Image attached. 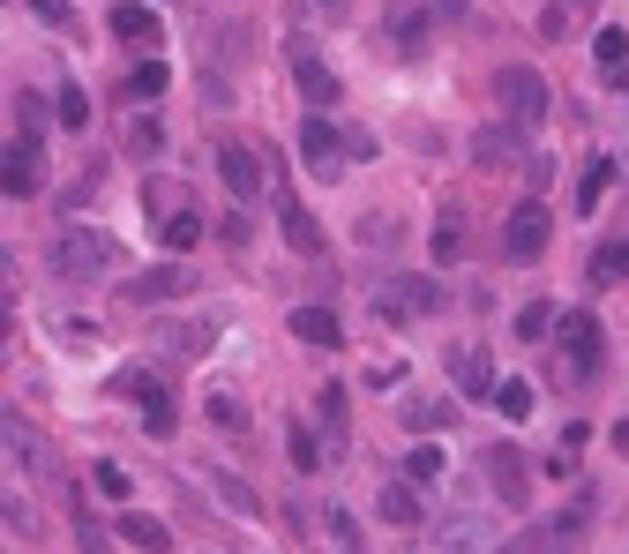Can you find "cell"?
I'll list each match as a JSON object with an SVG mask.
<instances>
[{
    "mask_svg": "<svg viewBox=\"0 0 629 554\" xmlns=\"http://www.w3.org/2000/svg\"><path fill=\"white\" fill-rule=\"evenodd\" d=\"M547 240H554V211H547L540 195H525V203L503 217V256L509 262H540Z\"/></svg>",
    "mask_w": 629,
    "mask_h": 554,
    "instance_id": "obj_1",
    "label": "cell"
},
{
    "mask_svg": "<svg viewBox=\"0 0 629 554\" xmlns=\"http://www.w3.org/2000/svg\"><path fill=\"white\" fill-rule=\"evenodd\" d=\"M419 315H442V285L435 278H390V285H375V323H419Z\"/></svg>",
    "mask_w": 629,
    "mask_h": 554,
    "instance_id": "obj_2",
    "label": "cell"
},
{
    "mask_svg": "<svg viewBox=\"0 0 629 554\" xmlns=\"http://www.w3.org/2000/svg\"><path fill=\"white\" fill-rule=\"evenodd\" d=\"M113 256H121V248H113L105 233H90V225H68V233L53 240V270H60V278H98V270H113Z\"/></svg>",
    "mask_w": 629,
    "mask_h": 554,
    "instance_id": "obj_3",
    "label": "cell"
},
{
    "mask_svg": "<svg viewBox=\"0 0 629 554\" xmlns=\"http://www.w3.org/2000/svg\"><path fill=\"white\" fill-rule=\"evenodd\" d=\"M495 98H503V113L517 128H540L547 121V76L540 68H503V76H495Z\"/></svg>",
    "mask_w": 629,
    "mask_h": 554,
    "instance_id": "obj_4",
    "label": "cell"
},
{
    "mask_svg": "<svg viewBox=\"0 0 629 554\" xmlns=\"http://www.w3.org/2000/svg\"><path fill=\"white\" fill-rule=\"evenodd\" d=\"M554 338H562V375H599V323L585 307H570L554 323Z\"/></svg>",
    "mask_w": 629,
    "mask_h": 554,
    "instance_id": "obj_5",
    "label": "cell"
},
{
    "mask_svg": "<svg viewBox=\"0 0 629 554\" xmlns=\"http://www.w3.org/2000/svg\"><path fill=\"white\" fill-rule=\"evenodd\" d=\"M413 554H495V524H487V517H450V524H435Z\"/></svg>",
    "mask_w": 629,
    "mask_h": 554,
    "instance_id": "obj_6",
    "label": "cell"
},
{
    "mask_svg": "<svg viewBox=\"0 0 629 554\" xmlns=\"http://www.w3.org/2000/svg\"><path fill=\"white\" fill-rule=\"evenodd\" d=\"M480 472H487V487L503 495L509 510H525V495H532V472H525V450H509V442H495V450H480Z\"/></svg>",
    "mask_w": 629,
    "mask_h": 554,
    "instance_id": "obj_7",
    "label": "cell"
},
{
    "mask_svg": "<svg viewBox=\"0 0 629 554\" xmlns=\"http://www.w3.org/2000/svg\"><path fill=\"white\" fill-rule=\"evenodd\" d=\"M345 150H352V135H337V128H330V113H307V128H300V166L330 180V172L345 166Z\"/></svg>",
    "mask_w": 629,
    "mask_h": 554,
    "instance_id": "obj_8",
    "label": "cell"
},
{
    "mask_svg": "<svg viewBox=\"0 0 629 554\" xmlns=\"http://www.w3.org/2000/svg\"><path fill=\"white\" fill-rule=\"evenodd\" d=\"M45 188V143L38 135H15L8 143V203H31Z\"/></svg>",
    "mask_w": 629,
    "mask_h": 554,
    "instance_id": "obj_9",
    "label": "cell"
},
{
    "mask_svg": "<svg viewBox=\"0 0 629 554\" xmlns=\"http://www.w3.org/2000/svg\"><path fill=\"white\" fill-rule=\"evenodd\" d=\"M270 180H278V225H285V248H293V256H315V248H323V225H315V211H307L293 188H285V172H270Z\"/></svg>",
    "mask_w": 629,
    "mask_h": 554,
    "instance_id": "obj_10",
    "label": "cell"
},
{
    "mask_svg": "<svg viewBox=\"0 0 629 554\" xmlns=\"http://www.w3.org/2000/svg\"><path fill=\"white\" fill-rule=\"evenodd\" d=\"M188 293H195V270H188L180 256L158 262L150 278H135V285H127V299H135V307H158V299H188Z\"/></svg>",
    "mask_w": 629,
    "mask_h": 554,
    "instance_id": "obj_11",
    "label": "cell"
},
{
    "mask_svg": "<svg viewBox=\"0 0 629 554\" xmlns=\"http://www.w3.org/2000/svg\"><path fill=\"white\" fill-rule=\"evenodd\" d=\"M217 180H225L240 203H255V195H262V150H248V143H225V150H217Z\"/></svg>",
    "mask_w": 629,
    "mask_h": 554,
    "instance_id": "obj_12",
    "label": "cell"
},
{
    "mask_svg": "<svg viewBox=\"0 0 629 554\" xmlns=\"http://www.w3.org/2000/svg\"><path fill=\"white\" fill-rule=\"evenodd\" d=\"M375 510L390 517V524H397V532H419V524H427V510H419V479H382Z\"/></svg>",
    "mask_w": 629,
    "mask_h": 554,
    "instance_id": "obj_13",
    "label": "cell"
},
{
    "mask_svg": "<svg viewBox=\"0 0 629 554\" xmlns=\"http://www.w3.org/2000/svg\"><path fill=\"white\" fill-rule=\"evenodd\" d=\"M210 495H217V502H225V510L240 517V524H262V495H255V487H248V479H240V472L210 465Z\"/></svg>",
    "mask_w": 629,
    "mask_h": 554,
    "instance_id": "obj_14",
    "label": "cell"
},
{
    "mask_svg": "<svg viewBox=\"0 0 629 554\" xmlns=\"http://www.w3.org/2000/svg\"><path fill=\"white\" fill-rule=\"evenodd\" d=\"M472 158L480 166H525V128L509 121V128H480L472 135Z\"/></svg>",
    "mask_w": 629,
    "mask_h": 554,
    "instance_id": "obj_15",
    "label": "cell"
},
{
    "mask_svg": "<svg viewBox=\"0 0 629 554\" xmlns=\"http://www.w3.org/2000/svg\"><path fill=\"white\" fill-rule=\"evenodd\" d=\"M285 330H293L300 344H315V352H323V344H330V352L345 344V330H337L330 307H293V315H285Z\"/></svg>",
    "mask_w": 629,
    "mask_h": 554,
    "instance_id": "obj_16",
    "label": "cell"
},
{
    "mask_svg": "<svg viewBox=\"0 0 629 554\" xmlns=\"http://www.w3.org/2000/svg\"><path fill=\"white\" fill-rule=\"evenodd\" d=\"M293 76H300V90H307V105L323 113V105H337V76L307 53V45H293Z\"/></svg>",
    "mask_w": 629,
    "mask_h": 554,
    "instance_id": "obj_17",
    "label": "cell"
},
{
    "mask_svg": "<svg viewBox=\"0 0 629 554\" xmlns=\"http://www.w3.org/2000/svg\"><path fill=\"white\" fill-rule=\"evenodd\" d=\"M458 397H495V360H487V344H464L458 352Z\"/></svg>",
    "mask_w": 629,
    "mask_h": 554,
    "instance_id": "obj_18",
    "label": "cell"
},
{
    "mask_svg": "<svg viewBox=\"0 0 629 554\" xmlns=\"http://www.w3.org/2000/svg\"><path fill=\"white\" fill-rule=\"evenodd\" d=\"M113 38H127V45H158V38H166V31H158V15H150V0L113 8Z\"/></svg>",
    "mask_w": 629,
    "mask_h": 554,
    "instance_id": "obj_19",
    "label": "cell"
},
{
    "mask_svg": "<svg viewBox=\"0 0 629 554\" xmlns=\"http://www.w3.org/2000/svg\"><path fill=\"white\" fill-rule=\"evenodd\" d=\"M113 532H121L127 547H143V554H166V547H172V532H166V524H158V517H135V510L113 517Z\"/></svg>",
    "mask_w": 629,
    "mask_h": 554,
    "instance_id": "obj_20",
    "label": "cell"
},
{
    "mask_svg": "<svg viewBox=\"0 0 629 554\" xmlns=\"http://www.w3.org/2000/svg\"><path fill=\"white\" fill-rule=\"evenodd\" d=\"M458 420V397H405V427L413 434H435V427Z\"/></svg>",
    "mask_w": 629,
    "mask_h": 554,
    "instance_id": "obj_21",
    "label": "cell"
},
{
    "mask_svg": "<svg viewBox=\"0 0 629 554\" xmlns=\"http://www.w3.org/2000/svg\"><path fill=\"white\" fill-rule=\"evenodd\" d=\"M113 397H135V405H166V375H150V368H127V375H113Z\"/></svg>",
    "mask_w": 629,
    "mask_h": 554,
    "instance_id": "obj_22",
    "label": "cell"
},
{
    "mask_svg": "<svg viewBox=\"0 0 629 554\" xmlns=\"http://www.w3.org/2000/svg\"><path fill=\"white\" fill-rule=\"evenodd\" d=\"M592 53H599V76H607V83H622L629 76V31H599Z\"/></svg>",
    "mask_w": 629,
    "mask_h": 554,
    "instance_id": "obj_23",
    "label": "cell"
},
{
    "mask_svg": "<svg viewBox=\"0 0 629 554\" xmlns=\"http://www.w3.org/2000/svg\"><path fill=\"white\" fill-rule=\"evenodd\" d=\"M158 240H166L172 256H188V248L203 240V217H195V211H172V217H158Z\"/></svg>",
    "mask_w": 629,
    "mask_h": 554,
    "instance_id": "obj_24",
    "label": "cell"
},
{
    "mask_svg": "<svg viewBox=\"0 0 629 554\" xmlns=\"http://www.w3.org/2000/svg\"><path fill=\"white\" fill-rule=\"evenodd\" d=\"M554 323H562V315H554L547 299H525V307H517V338H525V344H547V330H554Z\"/></svg>",
    "mask_w": 629,
    "mask_h": 554,
    "instance_id": "obj_25",
    "label": "cell"
},
{
    "mask_svg": "<svg viewBox=\"0 0 629 554\" xmlns=\"http://www.w3.org/2000/svg\"><path fill=\"white\" fill-rule=\"evenodd\" d=\"M127 150H135V158H158V150H166V128H158V113H135V121H127Z\"/></svg>",
    "mask_w": 629,
    "mask_h": 554,
    "instance_id": "obj_26",
    "label": "cell"
},
{
    "mask_svg": "<svg viewBox=\"0 0 629 554\" xmlns=\"http://www.w3.org/2000/svg\"><path fill=\"white\" fill-rule=\"evenodd\" d=\"M166 83H172V68H166V60H158V53H150V60H143V68L127 76V98L143 105V98H158V90H166Z\"/></svg>",
    "mask_w": 629,
    "mask_h": 554,
    "instance_id": "obj_27",
    "label": "cell"
},
{
    "mask_svg": "<svg viewBox=\"0 0 629 554\" xmlns=\"http://www.w3.org/2000/svg\"><path fill=\"white\" fill-rule=\"evenodd\" d=\"M285 450H293V472H323V442H315L300 420L285 427Z\"/></svg>",
    "mask_w": 629,
    "mask_h": 554,
    "instance_id": "obj_28",
    "label": "cell"
},
{
    "mask_svg": "<svg viewBox=\"0 0 629 554\" xmlns=\"http://www.w3.org/2000/svg\"><path fill=\"white\" fill-rule=\"evenodd\" d=\"M615 188V158H592V172H585V188H577V211H599V195Z\"/></svg>",
    "mask_w": 629,
    "mask_h": 554,
    "instance_id": "obj_29",
    "label": "cell"
},
{
    "mask_svg": "<svg viewBox=\"0 0 629 554\" xmlns=\"http://www.w3.org/2000/svg\"><path fill=\"white\" fill-rule=\"evenodd\" d=\"M487 405H495L503 420H525V412H532V383H495V397H487Z\"/></svg>",
    "mask_w": 629,
    "mask_h": 554,
    "instance_id": "obj_30",
    "label": "cell"
},
{
    "mask_svg": "<svg viewBox=\"0 0 629 554\" xmlns=\"http://www.w3.org/2000/svg\"><path fill=\"white\" fill-rule=\"evenodd\" d=\"M315 420H323V427H330V442H345V389H315Z\"/></svg>",
    "mask_w": 629,
    "mask_h": 554,
    "instance_id": "obj_31",
    "label": "cell"
},
{
    "mask_svg": "<svg viewBox=\"0 0 629 554\" xmlns=\"http://www.w3.org/2000/svg\"><path fill=\"white\" fill-rule=\"evenodd\" d=\"M15 135H45V98L38 90H15Z\"/></svg>",
    "mask_w": 629,
    "mask_h": 554,
    "instance_id": "obj_32",
    "label": "cell"
},
{
    "mask_svg": "<svg viewBox=\"0 0 629 554\" xmlns=\"http://www.w3.org/2000/svg\"><path fill=\"white\" fill-rule=\"evenodd\" d=\"M8 457H15V465H38V442H31L23 412H8Z\"/></svg>",
    "mask_w": 629,
    "mask_h": 554,
    "instance_id": "obj_33",
    "label": "cell"
},
{
    "mask_svg": "<svg viewBox=\"0 0 629 554\" xmlns=\"http://www.w3.org/2000/svg\"><path fill=\"white\" fill-rule=\"evenodd\" d=\"M143 211H188V195H180V188H172V180H150V188H143Z\"/></svg>",
    "mask_w": 629,
    "mask_h": 554,
    "instance_id": "obj_34",
    "label": "cell"
},
{
    "mask_svg": "<svg viewBox=\"0 0 629 554\" xmlns=\"http://www.w3.org/2000/svg\"><path fill=\"white\" fill-rule=\"evenodd\" d=\"M458 256H464V225L442 217V225H435V262H458Z\"/></svg>",
    "mask_w": 629,
    "mask_h": 554,
    "instance_id": "obj_35",
    "label": "cell"
},
{
    "mask_svg": "<svg viewBox=\"0 0 629 554\" xmlns=\"http://www.w3.org/2000/svg\"><path fill=\"white\" fill-rule=\"evenodd\" d=\"M435 472H442V450H435V442H419L413 457H405V479H419V487H427Z\"/></svg>",
    "mask_w": 629,
    "mask_h": 554,
    "instance_id": "obj_36",
    "label": "cell"
},
{
    "mask_svg": "<svg viewBox=\"0 0 629 554\" xmlns=\"http://www.w3.org/2000/svg\"><path fill=\"white\" fill-rule=\"evenodd\" d=\"M53 113H60V128H83V121H90V98H83L76 83H68V90H60V105H53Z\"/></svg>",
    "mask_w": 629,
    "mask_h": 554,
    "instance_id": "obj_37",
    "label": "cell"
},
{
    "mask_svg": "<svg viewBox=\"0 0 629 554\" xmlns=\"http://www.w3.org/2000/svg\"><path fill=\"white\" fill-rule=\"evenodd\" d=\"M8 532H15V540H31V532H38V510H31L23 495H8Z\"/></svg>",
    "mask_w": 629,
    "mask_h": 554,
    "instance_id": "obj_38",
    "label": "cell"
},
{
    "mask_svg": "<svg viewBox=\"0 0 629 554\" xmlns=\"http://www.w3.org/2000/svg\"><path fill=\"white\" fill-rule=\"evenodd\" d=\"M330 540H337V554H360V524L345 510H330Z\"/></svg>",
    "mask_w": 629,
    "mask_h": 554,
    "instance_id": "obj_39",
    "label": "cell"
},
{
    "mask_svg": "<svg viewBox=\"0 0 629 554\" xmlns=\"http://www.w3.org/2000/svg\"><path fill=\"white\" fill-rule=\"evenodd\" d=\"M592 278H599V285H615V278H622V240H615V248H599V256H592Z\"/></svg>",
    "mask_w": 629,
    "mask_h": 554,
    "instance_id": "obj_40",
    "label": "cell"
},
{
    "mask_svg": "<svg viewBox=\"0 0 629 554\" xmlns=\"http://www.w3.org/2000/svg\"><path fill=\"white\" fill-rule=\"evenodd\" d=\"M547 540H554V532H547V524H532V532H517V540H509V547H495V554H547Z\"/></svg>",
    "mask_w": 629,
    "mask_h": 554,
    "instance_id": "obj_41",
    "label": "cell"
},
{
    "mask_svg": "<svg viewBox=\"0 0 629 554\" xmlns=\"http://www.w3.org/2000/svg\"><path fill=\"white\" fill-rule=\"evenodd\" d=\"M90 479H98V495H113V502H127V472H121V465H98Z\"/></svg>",
    "mask_w": 629,
    "mask_h": 554,
    "instance_id": "obj_42",
    "label": "cell"
},
{
    "mask_svg": "<svg viewBox=\"0 0 629 554\" xmlns=\"http://www.w3.org/2000/svg\"><path fill=\"white\" fill-rule=\"evenodd\" d=\"M210 420H225V427H248V412L225 397V389H210Z\"/></svg>",
    "mask_w": 629,
    "mask_h": 554,
    "instance_id": "obj_43",
    "label": "cell"
},
{
    "mask_svg": "<svg viewBox=\"0 0 629 554\" xmlns=\"http://www.w3.org/2000/svg\"><path fill=\"white\" fill-rule=\"evenodd\" d=\"M360 240H368V248H382V240H397V225H390V217H368V225H360Z\"/></svg>",
    "mask_w": 629,
    "mask_h": 554,
    "instance_id": "obj_44",
    "label": "cell"
},
{
    "mask_svg": "<svg viewBox=\"0 0 629 554\" xmlns=\"http://www.w3.org/2000/svg\"><path fill=\"white\" fill-rule=\"evenodd\" d=\"M143 427H150V434L166 442V434H172V405H143Z\"/></svg>",
    "mask_w": 629,
    "mask_h": 554,
    "instance_id": "obj_45",
    "label": "cell"
},
{
    "mask_svg": "<svg viewBox=\"0 0 629 554\" xmlns=\"http://www.w3.org/2000/svg\"><path fill=\"white\" fill-rule=\"evenodd\" d=\"M76 547H83V554H105V532H98L90 517H83V524H76Z\"/></svg>",
    "mask_w": 629,
    "mask_h": 554,
    "instance_id": "obj_46",
    "label": "cell"
},
{
    "mask_svg": "<svg viewBox=\"0 0 629 554\" xmlns=\"http://www.w3.org/2000/svg\"><path fill=\"white\" fill-rule=\"evenodd\" d=\"M31 15L38 23H68V0H31Z\"/></svg>",
    "mask_w": 629,
    "mask_h": 554,
    "instance_id": "obj_47",
    "label": "cell"
},
{
    "mask_svg": "<svg viewBox=\"0 0 629 554\" xmlns=\"http://www.w3.org/2000/svg\"><path fill=\"white\" fill-rule=\"evenodd\" d=\"M615 450H622V457H629V420H622V427H615Z\"/></svg>",
    "mask_w": 629,
    "mask_h": 554,
    "instance_id": "obj_48",
    "label": "cell"
},
{
    "mask_svg": "<svg viewBox=\"0 0 629 554\" xmlns=\"http://www.w3.org/2000/svg\"><path fill=\"white\" fill-rule=\"evenodd\" d=\"M622 270H629V240H622Z\"/></svg>",
    "mask_w": 629,
    "mask_h": 554,
    "instance_id": "obj_49",
    "label": "cell"
}]
</instances>
